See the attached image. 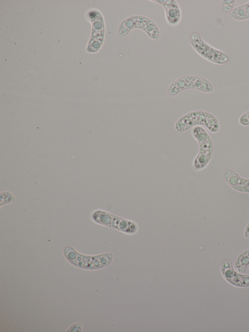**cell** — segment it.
<instances>
[{
    "mask_svg": "<svg viewBox=\"0 0 249 332\" xmlns=\"http://www.w3.org/2000/svg\"><path fill=\"white\" fill-rule=\"evenodd\" d=\"M197 126H204L212 133L217 132L219 129L217 119L212 114L201 111H191L182 116L177 121L175 129L178 132L182 133Z\"/></svg>",
    "mask_w": 249,
    "mask_h": 332,
    "instance_id": "6da1fadb",
    "label": "cell"
},
{
    "mask_svg": "<svg viewBox=\"0 0 249 332\" xmlns=\"http://www.w3.org/2000/svg\"><path fill=\"white\" fill-rule=\"evenodd\" d=\"M135 29L142 30L154 40L160 39V32L157 24L149 18L141 15L131 16L122 21L118 28V33L121 37H124Z\"/></svg>",
    "mask_w": 249,
    "mask_h": 332,
    "instance_id": "7a4b0ae2",
    "label": "cell"
},
{
    "mask_svg": "<svg viewBox=\"0 0 249 332\" xmlns=\"http://www.w3.org/2000/svg\"><path fill=\"white\" fill-rule=\"evenodd\" d=\"M64 253L67 259L72 264L89 269L106 267L111 262L113 258V254L111 253L94 256H87L79 254L70 246L65 248Z\"/></svg>",
    "mask_w": 249,
    "mask_h": 332,
    "instance_id": "3957f363",
    "label": "cell"
},
{
    "mask_svg": "<svg viewBox=\"0 0 249 332\" xmlns=\"http://www.w3.org/2000/svg\"><path fill=\"white\" fill-rule=\"evenodd\" d=\"M192 135L198 143L199 152L193 162L194 167L196 170L205 168L210 161L213 152L212 139L202 127H194L191 131Z\"/></svg>",
    "mask_w": 249,
    "mask_h": 332,
    "instance_id": "277c9868",
    "label": "cell"
},
{
    "mask_svg": "<svg viewBox=\"0 0 249 332\" xmlns=\"http://www.w3.org/2000/svg\"><path fill=\"white\" fill-rule=\"evenodd\" d=\"M186 90H195L206 93H212L213 88L207 79L194 75H187L179 78L169 86L167 93L170 96H175Z\"/></svg>",
    "mask_w": 249,
    "mask_h": 332,
    "instance_id": "5b68a950",
    "label": "cell"
},
{
    "mask_svg": "<svg viewBox=\"0 0 249 332\" xmlns=\"http://www.w3.org/2000/svg\"><path fill=\"white\" fill-rule=\"evenodd\" d=\"M189 40L194 50L207 61L218 65L225 64L229 61L225 53L205 42L197 33L192 34Z\"/></svg>",
    "mask_w": 249,
    "mask_h": 332,
    "instance_id": "8992f818",
    "label": "cell"
},
{
    "mask_svg": "<svg viewBox=\"0 0 249 332\" xmlns=\"http://www.w3.org/2000/svg\"><path fill=\"white\" fill-rule=\"evenodd\" d=\"M220 270L224 279L232 286L240 288L249 287V275L237 272L230 260L225 259L222 262Z\"/></svg>",
    "mask_w": 249,
    "mask_h": 332,
    "instance_id": "52a82bcc",
    "label": "cell"
},
{
    "mask_svg": "<svg viewBox=\"0 0 249 332\" xmlns=\"http://www.w3.org/2000/svg\"><path fill=\"white\" fill-rule=\"evenodd\" d=\"M163 7L165 11V17L167 23L171 26L178 25L181 19L180 8L175 0H151Z\"/></svg>",
    "mask_w": 249,
    "mask_h": 332,
    "instance_id": "ba28073f",
    "label": "cell"
},
{
    "mask_svg": "<svg viewBox=\"0 0 249 332\" xmlns=\"http://www.w3.org/2000/svg\"><path fill=\"white\" fill-rule=\"evenodd\" d=\"M224 177L233 189L240 192L249 193V178H243L229 168L225 169Z\"/></svg>",
    "mask_w": 249,
    "mask_h": 332,
    "instance_id": "9c48e42d",
    "label": "cell"
},
{
    "mask_svg": "<svg viewBox=\"0 0 249 332\" xmlns=\"http://www.w3.org/2000/svg\"><path fill=\"white\" fill-rule=\"evenodd\" d=\"M109 227L129 235L136 234L139 230L135 221L113 214Z\"/></svg>",
    "mask_w": 249,
    "mask_h": 332,
    "instance_id": "30bf717a",
    "label": "cell"
},
{
    "mask_svg": "<svg viewBox=\"0 0 249 332\" xmlns=\"http://www.w3.org/2000/svg\"><path fill=\"white\" fill-rule=\"evenodd\" d=\"M249 266V249L244 251L237 257L233 267L237 272L244 274Z\"/></svg>",
    "mask_w": 249,
    "mask_h": 332,
    "instance_id": "8fae6325",
    "label": "cell"
},
{
    "mask_svg": "<svg viewBox=\"0 0 249 332\" xmlns=\"http://www.w3.org/2000/svg\"><path fill=\"white\" fill-rule=\"evenodd\" d=\"M230 15L232 18L237 20L249 19V1L242 5L234 8Z\"/></svg>",
    "mask_w": 249,
    "mask_h": 332,
    "instance_id": "7c38bea8",
    "label": "cell"
},
{
    "mask_svg": "<svg viewBox=\"0 0 249 332\" xmlns=\"http://www.w3.org/2000/svg\"><path fill=\"white\" fill-rule=\"evenodd\" d=\"M235 0H223L221 1L222 10L225 13H230L233 9Z\"/></svg>",
    "mask_w": 249,
    "mask_h": 332,
    "instance_id": "4fadbf2b",
    "label": "cell"
},
{
    "mask_svg": "<svg viewBox=\"0 0 249 332\" xmlns=\"http://www.w3.org/2000/svg\"><path fill=\"white\" fill-rule=\"evenodd\" d=\"M239 123L244 126H249V111L242 114L239 118Z\"/></svg>",
    "mask_w": 249,
    "mask_h": 332,
    "instance_id": "5bb4252c",
    "label": "cell"
},
{
    "mask_svg": "<svg viewBox=\"0 0 249 332\" xmlns=\"http://www.w3.org/2000/svg\"><path fill=\"white\" fill-rule=\"evenodd\" d=\"M83 324L81 323H76L72 325L67 331L68 332H80L82 330Z\"/></svg>",
    "mask_w": 249,
    "mask_h": 332,
    "instance_id": "9a60e30c",
    "label": "cell"
},
{
    "mask_svg": "<svg viewBox=\"0 0 249 332\" xmlns=\"http://www.w3.org/2000/svg\"><path fill=\"white\" fill-rule=\"evenodd\" d=\"M244 236L245 238H249V223L245 228L244 231Z\"/></svg>",
    "mask_w": 249,
    "mask_h": 332,
    "instance_id": "2e32d148",
    "label": "cell"
}]
</instances>
